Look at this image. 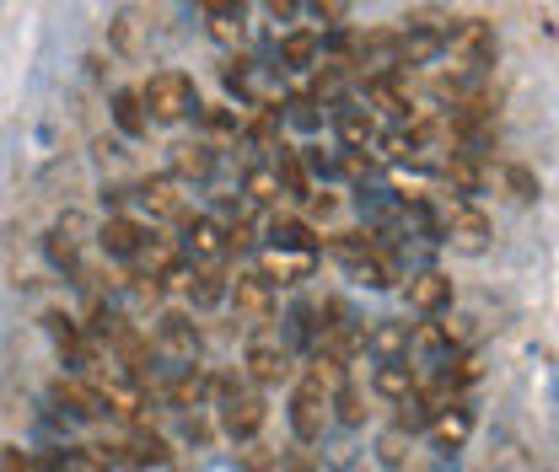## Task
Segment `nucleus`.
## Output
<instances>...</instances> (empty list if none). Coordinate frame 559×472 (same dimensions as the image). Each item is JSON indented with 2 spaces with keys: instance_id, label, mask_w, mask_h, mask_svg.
Instances as JSON below:
<instances>
[{
  "instance_id": "nucleus-11",
  "label": "nucleus",
  "mask_w": 559,
  "mask_h": 472,
  "mask_svg": "<svg viewBox=\"0 0 559 472\" xmlns=\"http://www.w3.org/2000/svg\"><path fill=\"white\" fill-rule=\"evenodd\" d=\"M248 376H253L259 387H280V382L290 376V349L275 343V338H253V343H248Z\"/></svg>"
},
{
  "instance_id": "nucleus-30",
  "label": "nucleus",
  "mask_w": 559,
  "mask_h": 472,
  "mask_svg": "<svg viewBox=\"0 0 559 472\" xmlns=\"http://www.w3.org/2000/svg\"><path fill=\"white\" fill-rule=\"evenodd\" d=\"M114 124L130 140H140L151 130V113H145V97L140 92H114Z\"/></svg>"
},
{
  "instance_id": "nucleus-29",
  "label": "nucleus",
  "mask_w": 559,
  "mask_h": 472,
  "mask_svg": "<svg viewBox=\"0 0 559 472\" xmlns=\"http://www.w3.org/2000/svg\"><path fill=\"white\" fill-rule=\"evenodd\" d=\"M108 44H114V55L135 60L140 49H145V22H140L135 11H119V16L108 22Z\"/></svg>"
},
{
  "instance_id": "nucleus-26",
  "label": "nucleus",
  "mask_w": 559,
  "mask_h": 472,
  "mask_svg": "<svg viewBox=\"0 0 559 472\" xmlns=\"http://www.w3.org/2000/svg\"><path fill=\"white\" fill-rule=\"evenodd\" d=\"M135 274H156V279H167V274L178 269V247L167 242V237H140V253L130 258Z\"/></svg>"
},
{
  "instance_id": "nucleus-3",
  "label": "nucleus",
  "mask_w": 559,
  "mask_h": 472,
  "mask_svg": "<svg viewBox=\"0 0 559 472\" xmlns=\"http://www.w3.org/2000/svg\"><path fill=\"white\" fill-rule=\"evenodd\" d=\"M441 242L452 247V253H485L489 247V215L485 209H474L468 199H452L441 204Z\"/></svg>"
},
{
  "instance_id": "nucleus-17",
  "label": "nucleus",
  "mask_w": 559,
  "mask_h": 472,
  "mask_svg": "<svg viewBox=\"0 0 559 472\" xmlns=\"http://www.w3.org/2000/svg\"><path fill=\"white\" fill-rule=\"evenodd\" d=\"M312 258L318 253H307V247H264V264L259 269L270 274L275 285H301L312 274Z\"/></svg>"
},
{
  "instance_id": "nucleus-10",
  "label": "nucleus",
  "mask_w": 559,
  "mask_h": 472,
  "mask_svg": "<svg viewBox=\"0 0 559 472\" xmlns=\"http://www.w3.org/2000/svg\"><path fill=\"white\" fill-rule=\"evenodd\" d=\"M103 457H124L130 468H167V462H173V446H167L156 429H145V424H140L124 446H103Z\"/></svg>"
},
{
  "instance_id": "nucleus-41",
  "label": "nucleus",
  "mask_w": 559,
  "mask_h": 472,
  "mask_svg": "<svg viewBox=\"0 0 559 472\" xmlns=\"http://www.w3.org/2000/svg\"><path fill=\"white\" fill-rule=\"evenodd\" d=\"M307 220H329V215H334V209H340V199H334V194H329V189H323V194H318V189H312V194H307Z\"/></svg>"
},
{
  "instance_id": "nucleus-36",
  "label": "nucleus",
  "mask_w": 559,
  "mask_h": 472,
  "mask_svg": "<svg viewBox=\"0 0 559 472\" xmlns=\"http://www.w3.org/2000/svg\"><path fill=\"white\" fill-rule=\"evenodd\" d=\"M323 102L312 97V92H301V97H290L285 108H280V119H290L296 130H323V113H318Z\"/></svg>"
},
{
  "instance_id": "nucleus-48",
  "label": "nucleus",
  "mask_w": 559,
  "mask_h": 472,
  "mask_svg": "<svg viewBox=\"0 0 559 472\" xmlns=\"http://www.w3.org/2000/svg\"><path fill=\"white\" fill-rule=\"evenodd\" d=\"M205 472H237V462H215V468H205Z\"/></svg>"
},
{
  "instance_id": "nucleus-15",
  "label": "nucleus",
  "mask_w": 559,
  "mask_h": 472,
  "mask_svg": "<svg viewBox=\"0 0 559 472\" xmlns=\"http://www.w3.org/2000/svg\"><path fill=\"white\" fill-rule=\"evenodd\" d=\"M156 343H162L173 360H194V354H200V328H194L183 312H162V317H156Z\"/></svg>"
},
{
  "instance_id": "nucleus-25",
  "label": "nucleus",
  "mask_w": 559,
  "mask_h": 472,
  "mask_svg": "<svg viewBox=\"0 0 559 472\" xmlns=\"http://www.w3.org/2000/svg\"><path fill=\"white\" fill-rule=\"evenodd\" d=\"M49 398H55L60 413H70V419H97V413H103L97 387H81V382H55V387H49Z\"/></svg>"
},
{
  "instance_id": "nucleus-8",
  "label": "nucleus",
  "mask_w": 559,
  "mask_h": 472,
  "mask_svg": "<svg viewBox=\"0 0 559 472\" xmlns=\"http://www.w3.org/2000/svg\"><path fill=\"white\" fill-rule=\"evenodd\" d=\"M409 354H419V360H425V365L441 376V371H447V365H452L463 349H457L452 323H430V317H425V323H415V343H409Z\"/></svg>"
},
{
  "instance_id": "nucleus-9",
  "label": "nucleus",
  "mask_w": 559,
  "mask_h": 472,
  "mask_svg": "<svg viewBox=\"0 0 559 472\" xmlns=\"http://www.w3.org/2000/svg\"><path fill=\"white\" fill-rule=\"evenodd\" d=\"M404 295H409V306H415L419 317H441L452 306V279L441 269H419V274H409Z\"/></svg>"
},
{
  "instance_id": "nucleus-49",
  "label": "nucleus",
  "mask_w": 559,
  "mask_h": 472,
  "mask_svg": "<svg viewBox=\"0 0 559 472\" xmlns=\"http://www.w3.org/2000/svg\"><path fill=\"white\" fill-rule=\"evenodd\" d=\"M393 472H415V468H404V462H399V468H393Z\"/></svg>"
},
{
  "instance_id": "nucleus-38",
  "label": "nucleus",
  "mask_w": 559,
  "mask_h": 472,
  "mask_svg": "<svg viewBox=\"0 0 559 472\" xmlns=\"http://www.w3.org/2000/svg\"><path fill=\"white\" fill-rule=\"evenodd\" d=\"M329 403H334V419H340L345 429H360V424H366V398H360L349 382L334 392V398H329Z\"/></svg>"
},
{
  "instance_id": "nucleus-21",
  "label": "nucleus",
  "mask_w": 559,
  "mask_h": 472,
  "mask_svg": "<svg viewBox=\"0 0 559 472\" xmlns=\"http://www.w3.org/2000/svg\"><path fill=\"white\" fill-rule=\"evenodd\" d=\"M183 295H189V306L210 312V306H221V301L231 295V279L215 269V264H200V269L189 274V290H183Z\"/></svg>"
},
{
  "instance_id": "nucleus-6",
  "label": "nucleus",
  "mask_w": 559,
  "mask_h": 472,
  "mask_svg": "<svg viewBox=\"0 0 559 472\" xmlns=\"http://www.w3.org/2000/svg\"><path fill=\"white\" fill-rule=\"evenodd\" d=\"M447 27H452V22H441V16H430V11L409 16V27L399 33V60H404V65H430V60H441Z\"/></svg>"
},
{
  "instance_id": "nucleus-47",
  "label": "nucleus",
  "mask_w": 559,
  "mask_h": 472,
  "mask_svg": "<svg viewBox=\"0 0 559 472\" xmlns=\"http://www.w3.org/2000/svg\"><path fill=\"white\" fill-rule=\"evenodd\" d=\"M205 124H210V130H231V135H237V119H231V113H221V108H210Z\"/></svg>"
},
{
  "instance_id": "nucleus-44",
  "label": "nucleus",
  "mask_w": 559,
  "mask_h": 472,
  "mask_svg": "<svg viewBox=\"0 0 559 472\" xmlns=\"http://www.w3.org/2000/svg\"><path fill=\"white\" fill-rule=\"evenodd\" d=\"M0 472H33V462H27L16 446H5V451H0Z\"/></svg>"
},
{
  "instance_id": "nucleus-34",
  "label": "nucleus",
  "mask_w": 559,
  "mask_h": 472,
  "mask_svg": "<svg viewBox=\"0 0 559 472\" xmlns=\"http://www.w3.org/2000/svg\"><path fill=\"white\" fill-rule=\"evenodd\" d=\"M500 189L511 194V204H533L538 199V172L511 161V167H500Z\"/></svg>"
},
{
  "instance_id": "nucleus-7",
  "label": "nucleus",
  "mask_w": 559,
  "mask_h": 472,
  "mask_svg": "<svg viewBox=\"0 0 559 472\" xmlns=\"http://www.w3.org/2000/svg\"><path fill=\"white\" fill-rule=\"evenodd\" d=\"M221 429H226L231 440H253V435L264 429V398L231 387V392L221 398Z\"/></svg>"
},
{
  "instance_id": "nucleus-43",
  "label": "nucleus",
  "mask_w": 559,
  "mask_h": 472,
  "mask_svg": "<svg viewBox=\"0 0 559 472\" xmlns=\"http://www.w3.org/2000/svg\"><path fill=\"white\" fill-rule=\"evenodd\" d=\"M307 11L323 16V22H340V16H345V0H307Z\"/></svg>"
},
{
  "instance_id": "nucleus-37",
  "label": "nucleus",
  "mask_w": 559,
  "mask_h": 472,
  "mask_svg": "<svg viewBox=\"0 0 559 472\" xmlns=\"http://www.w3.org/2000/svg\"><path fill=\"white\" fill-rule=\"evenodd\" d=\"M44 253H49V264H55V269H81V242H75L70 231H60V226L49 231Z\"/></svg>"
},
{
  "instance_id": "nucleus-35",
  "label": "nucleus",
  "mask_w": 559,
  "mask_h": 472,
  "mask_svg": "<svg viewBox=\"0 0 559 472\" xmlns=\"http://www.w3.org/2000/svg\"><path fill=\"white\" fill-rule=\"evenodd\" d=\"M242 189H248V199H253V204H280V199H285L275 167H253V172L242 178Z\"/></svg>"
},
{
  "instance_id": "nucleus-28",
  "label": "nucleus",
  "mask_w": 559,
  "mask_h": 472,
  "mask_svg": "<svg viewBox=\"0 0 559 472\" xmlns=\"http://www.w3.org/2000/svg\"><path fill=\"white\" fill-rule=\"evenodd\" d=\"M318 60H323V33H285L280 38V65L312 70Z\"/></svg>"
},
{
  "instance_id": "nucleus-2",
  "label": "nucleus",
  "mask_w": 559,
  "mask_h": 472,
  "mask_svg": "<svg viewBox=\"0 0 559 472\" xmlns=\"http://www.w3.org/2000/svg\"><path fill=\"white\" fill-rule=\"evenodd\" d=\"M140 97H145L151 124H183V119L200 108V92H194V81H189L183 70H156V75L140 86Z\"/></svg>"
},
{
  "instance_id": "nucleus-45",
  "label": "nucleus",
  "mask_w": 559,
  "mask_h": 472,
  "mask_svg": "<svg viewBox=\"0 0 559 472\" xmlns=\"http://www.w3.org/2000/svg\"><path fill=\"white\" fill-rule=\"evenodd\" d=\"M296 5H301V0H264V11H270L275 22H290V16H296Z\"/></svg>"
},
{
  "instance_id": "nucleus-14",
  "label": "nucleus",
  "mask_w": 559,
  "mask_h": 472,
  "mask_svg": "<svg viewBox=\"0 0 559 472\" xmlns=\"http://www.w3.org/2000/svg\"><path fill=\"white\" fill-rule=\"evenodd\" d=\"M173 178H183V183H210V178H215V150H210V140H178V145H173Z\"/></svg>"
},
{
  "instance_id": "nucleus-27",
  "label": "nucleus",
  "mask_w": 559,
  "mask_h": 472,
  "mask_svg": "<svg viewBox=\"0 0 559 472\" xmlns=\"http://www.w3.org/2000/svg\"><path fill=\"white\" fill-rule=\"evenodd\" d=\"M44 472H108L103 446H66V451H49Z\"/></svg>"
},
{
  "instance_id": "nucleus-32",
  "label": "nucleus",
  "mask_w": 559,
  "mask_h": 472,
  "mask_svg": "<svg viewBox=\"0 0 559 472\" xmlns=\"http://www.w3.org/2000/svg\"><path fill=\"white\" fill-rule=\"evenodd\" d=\"M264 237H270V247H307V253H318V237H312V226H307V220H290V215H285V220L275 215Z\"/></svg>"
},
{
  "instance_id": "nucleus-39",
  "label": "nucleus",
  "mask_w": 559,
  "mask_h": 472,
  "mask_svg": "<svg viewBox=\"0 0 559 472\" xmlns=\"http://www.w3.org/2000/svg\"><path fill=\"white\" fill-rule=\"evenodd\" d=\"M377 457H382L388 468H399V462H409V429H399V424H393V429H388V435L377 440Z\"/></svg>"
},
{
  "instance_id": "nucleus-1",
  "label": "nucleus",
  "mask_w": 559,
  "mask_h": 472,
  "mask_svg": "<svg viewBox=\"0 0 559 472\" xmlns=\"http://www.w3.org/2000/svg\"><path fill=\"white\" fill-rule=\"evenodd\" d=\"M500 44H495V27L485 16H463L447 27V49H441V65L452 81H479L489 65H495Z\"/></svg>"
},
{
  "instance_id": "nucleus-18",
  "label": "nucleus",
  "mask_w": 559,
  "mask_h": 472,
  "mask_svg": "<svg viewBox=\"0 0 559 472\" xmlns=\"http://www.w3.org/2000/svg\"><path fill=\"white\" fill-rule=\"evenodd\" d=\"M349 274H355V285H366V290H393V285H399V258L377 242L366 258L349 264Z\"/></svg>"
},
{
  "instance_id": "nucleus-40",
  "label": "nucleus",
  "mask_w": 559,
  "mask_h": 472,
  "mask_svg": "<svg viewBox=\"0 0 559 472\" xmlns=\"http://www.w3.org/2000/svg\"><path fill=\"white\" fill-rule=\"evenodd\" d=\"M210 435H215V429H210V419L200 413V408L183 413V440H189V446H210Z\"/></svg>"
},
{
  "instance_id": "nucleus-24",
  "label": "nucleus",
  "mask_w": 559,
  "mask_h": 472,
  "mask_svg": "<svg viewBox=\"0 0 559 472\" xmlns=\"http://www.w3.org/2000/svg\"><path fill=\"white\" fill-rule=\"evenodd\" d=\"M371 387H377L388 403H404L419 382H415V371H409V360H377V376H371Z\"/></svg>"
},
{
  "instance_id": "nucleus-4",
  "label": "nucleus",
  "mask_w": 559,
  "mask_h": 472,
  "mask_svg": "<svg viewBox=\"0 0 559 472\" xmlns=\"http://www.w3.org/2000/svg\"><path fill=\"white\" fill-rule=\"evenodd\" d=\"M329 419H334V413H329V392L301 376V387H296V398H290V435H296L301 446H318L323 429H329Z\"/></svg>"
},
{
  "instance_id": "nucleus-22",
  "label": "nucleus",
  "mask_w": 559,
  "mask_h": 472,
  "mask_svg": "<svg viewBox=\"0 0 559 472\" xmlns=\"http://www.w3.org/2000/svg\"><path fill=\"white\" fill-rule=\"evenodd\" d=\"M97 398H103V413H114V419H140V408H145L140 387L124 382V376H103L97 382Z\"/></svg>"
},
{
  "instance_id": "nucleus-33",
  "label": "nucleus",
  "mask_w": 559,
  "mask_h": 472,
  "mask_svg": "<svg viewBox=\"0 0 559 472\" xmlns=\"http://www.w3.org/2000/svg\"><path fill=\"white\" fill-rule=\"evenodd\" d=\"M334 130H340V145H360V150L377 140L371 113H355V108H334Z\"/></svg>"
},
{
  "instance_id": "nucleus-20",
  "label": "nucleus",
  "mask_w": 559,
  "mask_h": 472,
  "mask_svg": "<svg viewBox=\"0 0 559 472\" xmlns=\"http://www.w3.org/2000/svg\"><path fill=\"white\" fill-rule=\"evenodd\" d=\"M425 429H430V440H436L441 451H457V446L468 440V429H474V413H468L463 403H452V408H441Z\"/></svg>"
},
{
  "instance_id": "nucleus-31",
  "label": "nucleus",
  "mask_w": 559,
  "mask_h": 472,
  "mask_svg": "<svg viewBox=\"0 0 559 472\" xmlns=\"http://www.w3.org/2000/svg\"><path fill=\"white\" fill-rule=\"evenodd\" d=\"M447 183L468 199V194H479V183H485V172H479V156H468V150H452L447 156Z\"/></svg>"
},
{
  "instance_id": "nucleus-46",
  "label": "nucleus",
  "mask_w": 559,
  "mask_h": 472,
  "mask_svg": "<svg viewBox=\"0 0 559 472\" xmlns=\"http://www.w3.org/2000/svg\"><path fill=\"white\" fill-rule=\"evenodd\" d=\"M280 468H285V472H318V462H312L307 451H290V457H285Z\"/></svg>"
},
{
  "instance_id": "nucleus-23",
  "label": "nucleus",
  "mask_w": 559,
  "mask_h": 472,
  "mask_svg": "<svg viewBox=\"0 0 559 472\" xmlns=\"http://www.w3.org/2000/svg\"><path fill=\"white\" fill-rule=\"evenodd\" d=\"M409 343H415V328H409V323H393V317L366 334V349H371L377 360H409Z\"/></svg>"
},
{
  "instance_id": "nucleus-13",
  "label": "nucleus",
  "mask_w": 559,
  "mask_h": 472,
  "mask_svg": "<svg viewBox=\"0 0 559 472\" xmlns=\"http://www.w3.org/2000/svg\"><path fill=\"white\" fill-rule=\"evenodd\" d=\"M183 253H189L194 264H221V258L231 253L226 226H221V220H189V226H183Z\"/></svg>"
},
{
  "instance_id": "nucleus-42",
  "label": "nucleus",
  "mask_w": 559,
  "mask_h": 472,
  "mask_svg": "<svg viewBox=\"0 0 559 472\" xmlns=\"http://www.w3.org/2000/svg\"><path fill=\"white\" fill-rule=\"evenodd\" d=\"M237 462H242V468H248V472H270V468H275V457H270L264 446H248V451H242Z\"/></svg>"
},
{
  "instance_id": "nucleus-5",
  "label": "nucleus",
  "mask_w": 559,
  "mask_h": 472,
  "mask_svg": "<svg viewBox=\"0 0 559 472\" xmlns=\"http://www.w3.org/2000/svg\"><path fill=\"white\" fill-rule=\"evenodd\" d=\"M231 306H237V317L248 323V328H264L270 317H275V279L264 269H248L231 279Z\"/></svg>"
},
{
  "instance_id": "nucleus-12",
  "label": "nucleus",
  "mask_w": 559,
  "mask_h": 472,
  "mask_svg": "<svg viewBox=\"0 0 559 472\" xmlns=\"http://www.w3.org/2000/svg\"><path fill=\"white\" fill-rule=\"evenodd\" d=\"M135 199L151 220H178L183 215V178H145L135 189Z\"/></svg>"
},
{
  "instance_id": "nucleus-16",
  "label": "nucleus",
  "mask_w": 559,
  "mask_h": 472,
  "mask_svg": "<svg viewBox=\"0 0 559 472\" xmlns=\"http://www.w3.org/2000/svg\"><path fill=\"white\" fill-rule=\"evenodd\" d=\"M205 22L215 44H242L248 33V5L242 0H205Z\"/></svg>"
},
{
  "instance_id": "nucleus-19",
  "label": "nucleus",
  "mask_w": 559,
  "mask_h": 472,
  "mask_svg": "<svg viewBox=\"0 0 559 472\" xmlns=\"http://www.w3.org/2000/svg\"><path fill=\"white\" fill-rule=\"evenodd\" d=\"M140 237H145V231H140L130 215H108L103 231H97V247H103L108 258H124V264H130V258L140 253Z\"/></svg>"
}]
</instances>
